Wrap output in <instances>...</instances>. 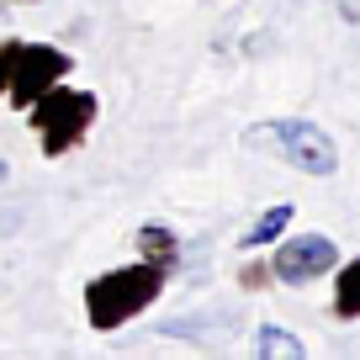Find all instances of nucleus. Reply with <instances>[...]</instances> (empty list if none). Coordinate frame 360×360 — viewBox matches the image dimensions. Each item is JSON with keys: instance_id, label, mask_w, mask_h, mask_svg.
<instances>
[{"instance_id": "nucleus-11", "label": "nucleus", "mask_w": 360, "mask_h": 360, "mask_svg": "<svg viewBox=\"0 0 360 360\" xmlns=\"http://www.w3.org/2000/svg\"><path fill=\"white\" fill-rule=\"evenodd\" d=\"M16 43H22V37H6V43H0V96H6V79H11V58H16Z\"/></svg>"}, {"instance_id": "nucleus-3", "label": "nucleus", "mask_w": 360, "mask_h": 360, "mask_svg": "<svg viewBox=\"0 0 360 360\" xmlns=\"http://www.w3.org/2000/svg\"><path fill=\"white\" fill-rule=\"evenodd\" d=\"M27 112H32V127H37L43 154L64 159L69 148L85 143V133H90V122H96V112H101V101H96L90 90H75V85H48Z\"/></svg>"}, {"instance_id": "nucleus-6", "label": "nucleus", "mask_w": 360, "mask_h": 360, "mask_svg": "<svg viewBox=\"0 0 360 360\" xmlns=\"http://www.w3.org/2000/svg\"><path fill=\"white\" fill-rule=\"evenodd\" d=\"M334 318H360V255L349 259V265H334Z\"/></svg>"}, {"instance_id": "nucleus-7", "label": "nucleus", "mask_w": 360, "mask_h": 360, "mask_svg": "<svg viewBox=\"0 0 360 360\" xmlns=\"http://www.w3.org/2000/svg\"><path fill=\"white\" fill-rule=\"evenodd\" d=\"M286 223H292V207H265V212L255 217V228H249L244 238H238V249H265V244H276V238L286 233Z\"/></svg>"}, {"instance_id": "nucleus-12", "label": "nucleus", "mask_w": 360, "mask_h": 360, "mask_svg": "<svg viewBox=\"0 0 360 360\" xmlns=\"http://www.w3.org/2000/svg\"><path fill=\"white\" fill-rule=\"evenodd\" d=\"M265 276H270L265 265H244V276H238V281H244V286H259V281H265Z\"/></svg>"}, {"instance_id": "nucleus-4", "label": "nucleus", "mask_w": 360, "mask_h": 360, "mask_svg": "<svg viewBox=\"0 0 360 360\" xmlns=\"http://www.w3.org/2000/svg\"><path fill=\"white\" fill-rule=\"evenodd\" d=\"M69 69H75V58H69L64 48H53V43H16L6 96H11V106H22V112H27V106H32L48 85L69 79Z\"/></svg>"}, {"instance_id": "nucleus-10", "label": "nucleus", "mask_w": 360, "mask_h": 360, "mask_svg": "<svg viewBox=\"0 0 360 360\" xmlns=\"http://www.w3.org/2000/svg\"><path fill=\"white\" fill-rule=\"evenodd\" d=\"M228 323H233V313H191V318H169V323H159V334L202 339V334H212V328H228Z\"/></svg>"}, {"instance_id": "nucleus-2", "label": "nucleus", "mask_w": 360, "mask_h": 360, "mask_svg": "<svg viewBox=\"0 0 360 360\" xmlns=\"http://www.w3.org/2000/svg\"><path fill=\"white\" fill-rule=\"evenodd\" d=\"M244 148H265V154L297 165L302 175H334L339 169L334 138H328L318 122H307V117H270V122H255L244 133Z\"/></svg>"}, {"instance_id": "nucleus-5", "label": "nucleus", "mask_w": 360, "mask_h": 360, "mask_svg": "<svg viewBox=\"0 0 360 360\" xmlns=\"http://www.w3.org/2000/svg\"><path fill=\"white\" fill-rule=\"evenodd\" d=\"M276 255H270V276L286 286H307V281H323L328 270L339 265V244L323 233H297V238H276Z\"/></svg>"}, {"instance_id": "nucleus-1", "label": "nucleus", "mask_w": 360, "mask_h": 360, "mask_svg": "<svg viewBox=\"0 0 360 360\" xmlns=\"http://www.w3.org/2000/svg\"><path fill=\"white\" fill-rule=\"evenodd\" d=\"M165 265L154 259H138V265H122V270H106L85 286V318L96 334H112V328L133 323L143 307H154V297L165 292Z\"/></svg>"}, {"instance_id": "nucleus-8", "label": "nucleus", "mask_w": 360, "mask_h": 360, "mask_svg": "<svg viewBox=\"0 0 360 360\" xmlns=\"http://www.w3.org/2000/svg\"><path fill=\"white\" fill-rule=\"evenodd\" d=\"M255 355H265V360H276V355L302 360L307 349H302V339H297L292 328H281V323H259V334H255Z\"/></svg>"}, {"instance_id": "nucleus-9", "label": "nucleus", "mask_w": 360, "mask_h": 360, "mask_svg": "<svg viewBox=\"0 0 360 360\" xmlns=\"http://www.w3.org/2000/svg\"><path fill=\"white\" fill-rule=\"evenodd\" d=\"M138 255L169 270V265L180 259V249H175V233H169L165 223H148V228H138Z\"/></svg>"}, {"instance_id": "nucleus-13", "label": "nucleus", "mask_w": 360, "mask_h": 360, "mask_svg": "<svg viewBox=\"0 0 360 360\" xmlns=\"http://www.w3.org/2000/svg\"><path fill=\"white\" fill-rule=\"evenodd\" d=\"M339 11H345V22H360V0H339Z\"/></svg>"}]
</instances>
